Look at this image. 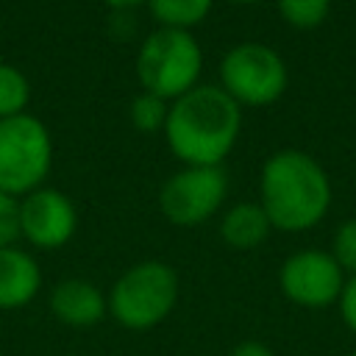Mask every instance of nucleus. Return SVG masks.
Masks as SVG:
<instances>
[{
    "label": "nucleus",
    "mask_w": 356,
    "mask_h": 356,
    "mask_svg": "<svg viewBox=\"0 0 356 356\" xmlns=\"http://www.w3.org/2000/svg\"><path fill=\"white\" fill-rule=\"evenodd\" d=\"M239 128L242 106L222 86L197 83L170 103L164 139L184 167H220L236 145Z\"/></svg>",
    "instance_id": "1"
},
{
    "label": "nucleus",
    "mask_w": 356,
    "mask_h": 356,
    "mask_svg": "<svg viewBox=\"0 0 356 356\" xmlns=\"http://www.w3.org/2000/svg\"><path fill=\"white\" fill-rule=\"evenodd\" d=\"M259 206L273 228L286 234L309 231L328 214L331 181L309 153L278 150L261 167Z\"/></svg>",
    "instance_id": "2"
},
{
    "label": "nucleus",
    "mask_w": 356,
    "mask_h": 356,
    "mask_svg": "<svg viewBox=\"0 0 356 356\" xmlns=\"http://www.w3.org/2000/svg\"><path fill=\"white\" fill-rule=\"evenodd\" d=\"M178 273L159 259L128 267L106 295L108 314L125 331H150L164 323L178 303Z\"/></svg>",
    "instance_id": "3"
},
{
    "label": "nucleus",
    "mask_w": 356,
    "mask_h": 356,
    "mask_svg": "<svg viewBox=\"0 0 356 356\" xmlns=\"http://www.w3.org/2000/svg\"><path fill=\"white\" fill-rule=\"evenodd\" d=\"M134 70L142 92L172 103L175 97L197 86L203 53L192 31L156 28L142 39Z\"/></svg>",
    "instance_id": "4"
},
{
    "label": "nucleus",
    "mask_w": 356,
    "mask_h": 356,
    "mask_svg": "<svg viewBox=\"0 0 356 356\" xmlns=\"http://www.w3.org/2000/svg\"><path fill=\"white\" fill-rule=\"evenodd\" d=\"M53 167V139L47 125L33 114L0 120V192L25 197L44 186Z\"/></svg>",
    "instance_id": "5"
},
{
    "label": "nucleus",
    "mask_w": 356,
    "mask_h": 356,
    "mask_svg": "<svg viewBox=\"0 0 356 356\" xmlns=\"http://www.w3.org/2000/svg\"><path fill=\"white\" fill-rule=\"evenodd\" d=\"M286 64L270 44L239 42L220 61V86L239 106H270L286 89Z\"/></svg>",
    "instance_id": "6"
},
{
    "label": "nucleus",
    "mask_w": 356,
    "mask_h": 356,
    "mask_svg": "<svg viewBox=\"0 0 356 356\" xmlns=\"http://www.w3.org/2000/svg\"><path fill=\"white\" fill-rule=\"evenodd\" d=\"M225 195L228 175L222 167H184L161 184L159 209L172 225L195 228L220 211Z\"/></svg>",
    "instance_id": "7"
},
{
    "label": "nucleus",
    "mask_w": 356,
    "mask_h": 356,
    "mask_svg": "<svg viewBox=\"0 0 356 356\" xmlns=\"http://www.w3.org/2000/svg\"><path fill=\"white\" fill-rule=\"evenodd\" d=\"M348 275L331 256V250H295L278 270V286L284 298L300 309H328L339 300Z\"/></svg>",
    "instance_id": "8"
},
{
    "label": "nucleus",
    "mask_w": 356,
    "mask_h": 356,
    "mask_svg": "<svg viewBox=\"0 0 356 356\" xmlns=\"http://www.w3.org/2000/svg\"><path fill=\"white\" fill-rule=\"evenodd\" d=\"M78 228V211L75 203L53 186H39L19 197V236L39 248V250H56L64 248Z\"/></svg>",
    "instance_id": "9"
},
{
    "label": "nucleus",
    "mask_w": 356,
    "mask_h": 356,
    "mask_svg": "<svg viewBox=\"0 0 356 356\" xmlns=\"http://www.w3.org/2000/svg\"><path fill=\"white\" fill-rule=\"evenodd\" d=\"M50 312L67 328H95L108 314V300L92 281L64 278L50 289Z\"/></svg>",
    "instance_id": "10"
},
{
    "label": "nucleus",
    "mask_w": 356,
    "mask_h": 356,
    "mask_svg": "<svg viewBox=\"0 0 356 356\" xmlns=\"http://www.w3.org/2000/svg\"><path fill=\"white\" fill-rule=\"evenodd\" d=\"M42 289V267L39 261L17 248H0V312H14L28 306Z\"/></svg>",
    "instance_id": "11"
},
{
    "label": "nucleus",
    "mask_w": 356,
    "mask_h": 356,
    "mask_svg": "<svg viewBox=\"0 0 356 356\" xmlns=\"http://www.w3.org/2000/svg\"><path fill=\"white\" fill-rule=\"evenodd\" d=\"M273 225L259 203H236L220 220V236L234 250H253L270 236Z\"/></svg>",
    "instance_id": "12"
},
{
    "label": "nucleus",
    "mask_w": 356,
    "mask_h": 356,
    "mask_svg": "<svg viewBox=\"0 0 356 356\" xmlns=\"http://www.w3.org/2000/svg\"><path fill=\"white\" fill-rule=\"evenodd\" d=\"M150 17L159 22V28H175V31H192L200 25L214 0H145Z\"/></svg>",
    "instance_id": "13"
},
{
    "label": "nucleus",
    "mask_w": 356,
    "mask_h": 356,
    "mask_svg": "<svg viewBox=\"0 0 356 356\" xmlns=\"http://www.w3.org/2000/svg\"><path fill=\"white\" fill-rule=\"evenodd\" d=\"M31 100V83L28 78L14 67L0 61V120L25 114Z\"/></svg>",
    "instance_id": "14"
},
{
    "label": "nucleus",
    "mask_w": 356,
    "mask_h": 356,
    "mask_svg": "<svg viewBox=\"0 0 356 356\" xmlns=\"http://www.w3.org/2000/svg\"><path fill=\"white\" fill-rule=\"evenodd\" d=\"M167 111H170V103L156 97V95H136L128 106V117L134 122L136 131L142 134H153V131H164V122H167Z\"/></svg>",
    "instance_id": "15"
},
{
    "label": "nucleus",
    "mask_w": 356,
    "mask_h": 356,
    "mask_svg": "<svg viewBox=\"0 0 356 356\" xmlns=\"http://www.w3.org/2000/svg\"><path fill=\"white\" fill-rule=\"evenodd\" d=\"M275 3H278V14L284 17V22L300 31L317 28L328 17V8H331V0H275Z\"/></svg>",
    "instance_id": "16"
},
{
    "label": "nucleus",
    "mask_w": 356,
    "mask_h": 356,
    "mask_svg": "<svg viewBox=\"0 0 356 356\" xmlns=\"http://www.w3.org/2000/svg\"><path fill=\"white\" fill-rule=\"evenodd\" d=\"M331 256L337 259V264L342 267V273H345L348 278L356 275V217H353V220H345V222L334 231Z\"/></svg>",
    "instance_id": "17"
},
{
    "label": "nucleus",
    "mask_w": 356,
    "mask_h": 356,
    "mask_svg": "<svg viewBox=\"0 0 356 356\" xmlns=\"http://www.w3.org/2000/svg\"><path fill=\"white\" fill-rule=\"evenodd\" d=\"M19 239V200L0 192V248Z\"/></svg>",
    "instance_id": "18"
},
{
    "label": "nucleus",
    "mask_w": 356,
    "mask_h": 356,
    "mask_svg": "<svg viewBox=\"0 0 356 356\" xmlns=\"http://www.w3.org/2000/svg\"><path fill=\"white\" fill-rule=\"evenodd\" d=\"M337 306H339V317H342V323L356 334V275H350V278L345 281Z\"/></svg>",
    "instance_id": "19"
},
{
    "label": "nucleus",
    "mask_w": 356,
    "mask_h": 356,
    "mask_svg": "<svg viewBox=\"0 0 356 356\" xmlns=\"http://www.w3.org/2000/svg\"><path fill=\"white\" fill-rule=\"evenodd\" d=\"M228 356H275V350L261 339H242L231 348Z\"/></svg>",
    "instance_id": "20"
},
{
    "label": "nucleus",
    "mask_w": 356,
    "mask_h": 356,
    "mask_svg": "<svg viewBox=\"0 0 356 356\" xmlns=\"http://www.w3.org/2000/svg\"><path fill=\"white\" fill-rule=\"evenodd\" d=\"M103 3L111 6V8H117V11H125V8H134V6H139L145 0H103Z\"/></svg>",
    "instance_id": "21"
},
{
    "label": "nucleus",
    "mask_w": 356,
    "mask_h": 356,
    "mask_svg": "<svg viewBox=\"0 0 356 356\" xmlns=\"http://www.w3.org/2000/svg\"><path fill=\"white\" fill-rule=\"evenodd\" d=\"M228 3H239V6H250V3H261V0H228Z\"/></svg>",
    "instance_id": "22"
},
{
    "label": "nucleus",
    "mask_w": 356,
    "mask_h": 356,
    "mask_svg": "<svg viewBox=\"0 0 356 356\" xmlns=\"http://www.w3.org/2000/svg\"><path fill=\"white\" fill-rule=\"evenodd\" d=\"M350 356H356V350H353V353H350Z\"/></svg>",
    "instance_id": "23"
}]
</instances>
